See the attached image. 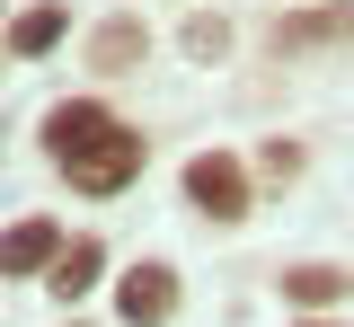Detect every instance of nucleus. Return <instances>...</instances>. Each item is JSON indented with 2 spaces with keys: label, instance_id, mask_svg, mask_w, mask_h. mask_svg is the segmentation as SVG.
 Wrapping results in <instances>:
<instances>
[{
  "label": "nucleus",
  "instance_id": "nucleus-3",
  "mask_svg": "<svg viewBox=\"0 0 354 327\" xmlns=\"http://www.w3.org/2000/svg\"><path fill=\"white\" fill-rule=\"evenodd\" d=\"M177 310V275L160 266V257H142V266H124V283H115V319L124 327H160Z\"/></svg>",
  "mask_w": 354,
  "mask_h": 327
},
{
  "label": "nucleus",
  "instance_id": "nucleus-2",
  "mask_svg": "<svg viewBox=\"0 0 354 327\" xmlns=\"http://www.w3.org/2000/svg\"><path fill=\"white\" fill-rule=\"evenodd\" d=\"M186 204H195L204 221H239V212H248V168H239L230 150L186 159Z\"/></svg>",
  "mask_w": 354,
  "mask_h": 327
},
{
  "label": "nucleus",
  "instance_id": "nucleus-12",
  "mask_svg": "<svg viewBox=\"0 0 354 327\" xmlns=\"http://www.w3.org/2000/svg\"><path fill=\"white\" fill-rule=\"evenodd\" d=\"M301 168V141H266V177H292Z\"/></svg>",
  "mask_w": 354,
  "mask_h": 327
},
{
  "label": "nucleus",
  "instance_id": "nucleus-10",
  "mask_svg": "<svg viewBox=\"0 0 354 327\" xmlns=\"http://www.w3.org/2000/svg\"><path fill=\"white\" fill-rule=\"evenodd\" d=\"M53 45H62V9H53V0L27 9V18L9 27V53H53Z\"/></svg>",
  "mask_w": 354,
  "mask_h": 327
},
{
  "label": "nucleus",
  "instance_id": "nucleus-8",
  "mask_svg": "<svg viewBox=\"0 0 354 327\" xmlns=\"http://www.w3.org/2000/svg\"><path fill=\"white\" fill-rule=\"evenodd\" d=\"M274 283H283V301H301V310H328V301H346V292H354L346 266H283Z\"/></svg>",
  "mask_w": 354,
  "mask_h": 327
},
{
  "label": "nucleus",
  "instance_id": "nucleus-9",
  "mask_svg": "<svg viewBox=\"0 0 354 327\" xmlns=\"http://www.w3.org/2000/svg\"><path fill=\"white\" fill-rule=\"evenodd\" d=\"M142 53H151L142 18H115V27H97V36H88V71H133Z\"/></svg>",
  "mask_w": 354,
  "mask_h": 327
},
{
  "label": "nucleus",
  "instance_id": "nucleus-4",
  "mask_svg": "<svg viewBox=\"0 0 354 327\" xmlns=\"http://www.w3.org/2000/svg\"><path fill=\"white\" fill-rule=\"evenodd\" d=\"M106 133H115V115H106V106H88V97H62V106L44 115V150H53V168H71L88 141H106Z\"/></svg>",
  "mask_w": 354,
  "mask_h": 327
},
{
  "label": "nucleus",
  "instance_id": "nucleus-11",
  "mask_svg": "<svg viewBox=\"0 0 354 327\" xmlns=\"http://www.w3.org/2000/svg\"><path fill=\"white\" fill-rule=\"evenodd\" d=\"M186 53H195V62H221V53H230V27H221V18H186Z\"/></svg>",
  "mask_w": 354,
  "mask_h": 327
},
{
  "label": "nucleus",
  "instance_id": "nucleus-7",
  "mask_svg": "<svg viewBox=\"0 0 354 327\" xmlns=\"http://www.w3.org/2000/svg\"><path fill=\"white\" fill-rule=\"evenodd\" d=\"M97 275H106V248H97V239H71V248L53 257V275H44V292H53V301H80V292H88Z\"/></svg>",
  "mask_w": 354,
  "mask_h": 327
},
{
  "label": "nucleus",
  "instance_id": "nucleus-13",
  "mask_svg": "<svg viewBox=\"0 0 354 327\" xmlns=\"http://www.w3.org/2000/svg\"><path fill=\"white\" fill-rule=\"evenodd\" d=\"M301 327H328V319H301Z\"/></svg>",
  "mask_w": 354,
  "mask_h": 327
},
{
  "label": "nucleus",
  "instance_id": "nucleus-1",
  "mask_svg": "<svg viewBox=\"0 0 354 327\" xmlns=\"http://www.w3.org/2000/svg\"><path fill=\"white\" fill-rule=\"evenodd\" d=\"M142 150H151V141L133 133V124H115L106 141H88V150L71 159V168H62V177H71L80 195H124L133 177H142Z\"/></svg>",
  "mask_w": 354,
  "mask_h": 327
},
{
  "label": "nucleus",
  "instance_id": "nucleus-5",
  "mask_svg": "<svg viewBox=\"0 0 354 327\" xmlns=\"http://www.w3.org/2000/svg\"><path fill=\"white\" fill-rule=\"evenodd\" d=\"M71 239L53 230V221H18V230H0V275H53V257H62Z\"/></svg>",
  "mask_w": 354,
  "mask_h": 327
},
{
  "label": "nucleus",
  "instance_id": "nucleus-6",
  "mask_svg": "<svg viewBox=\"0 0 354 327\" xmlns=\"http://www.w3.org/2000/svg\"><path fill=\"white\" fill-rule=\"evenodd\" d=\"M354 36V0L337 9H301V18H274V53H301V45H346Z\"/></svg>",
  "mask_w": 354,
  "mask_h": 327
}]
</instances>
